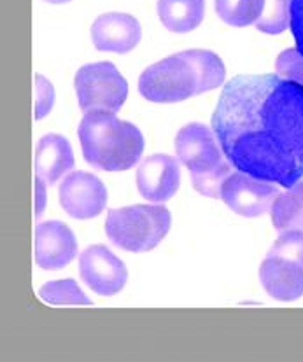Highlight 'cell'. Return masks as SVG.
<instances>
[{"label":"cell","instance_id":"2","mask_svg":"<svg viewBox=\"0 0 303 362\" xmlns=\"http://www.w3.org/2000/svg\"><path fill=\"white\" fill-rule=\"evenodd\" d=\"M227 69L216 53L190 49L147 66L139 77V91L154 103H176L216 90Z\"/></svg>","mask_w":303,"mask_h":362},{"label":"cell","instance_id":"22","mask_svg":"<svg viewBox=\"0 0 303 362\" xmlns=\"http://www.w3.org/2000/svg\"><path fill=\"white\" fill-rule=\"evenodd\" d=\"M290 28L297 42V49L303 54V0H291Z\"/></svg>","mask_w":303,"mask_h":362},{"label":"cell","instance_id":"8","mask_svg":"<svg viewBox=\"0 0 303 362\" xmlns=\"http://www.w3.org/2000/svg\"><path fill=\"white\" fill-rule=\"evenodd\" d=\"M279 187L267 180L244 173L240 170L230 173L221 187V199L242 217H260L272 210Z\"/></svg>","mask_w":303,"mask_h":362},{"label":"cell","instance_id":"6","mask_svg":"<svg viewBox=\"0 0 303 362\" xmlns=\"http://www.w3.org/2000/svg\"><path fill=\"white\" fill-rule=\"evenodd\" d=\"M261 286L277 301L303 296V231L286 230L260 266Z\"/></svg>","mask_w":303,"mask_h":362},{"label":"cell","instance_id":"23","mask_svg":"<svg viewBox=\"0 0 303 362\" xmlns=\"http://www.w3.org/2000/svg\"><path fill=\"white\" fill-rule=\"evenodd\" d=\"M46 186L47 184L44 180L35 177V219L42 216L44 206H46Z\"/></svg>","mask_w":303,"mask_h":362},{"label":"cell","instance_id":"15","mask_svg":"<svg viewBox=\"0 0 303 362\" xmlns=\"http://www.w3.org/2000/svg\"><path fill=\"white\" fill-rule=\"evenodd\" d=\"M158 16L170 32L195 30L205 16V0H158Z\"/></svg>","mask_w":303,"mask_h":362},{"label":"cell","instance_id":"13","mask_svg":"<svg viewBox=\"0 0 303 362\" xmlns=\"http://www.w3.org/2000/svg\"><path fill=\"white\" fill-rule=\"evenodd\" d=\"M142 39V28L134 16L125 13H105L91 25V40L98 51L125 54Z\"/></svg>","mask_w":303,"mask_h":362},{"label":"cell","instance_id":"5","mask_svg":"<svg viewBox=\"0 0 303 362\" xmlns=\"http://www.w3.org/2000/svg\"><path fill=\"white\" fill-rule=\"evenodd\" d=\"M172 223L164 205H134L109 210L105 233L110 242L128 252H149L167 236Z\"/></svg>","mask_w":303,"mask_h":362},{"label":"cell","instance_id":"17","mask_svg":"<svg viewBox=\"0 0 303 362\" xmlns=\"http://www.w3.org/2000/svg\"><path fill=\"white\" fill-rule=\"evenodd\" d=\"M214 7L221 20L231 27L254 25L261 18L265 0H214Z\"/></svg>","mask_w":303,"mask_h":362},{"label":"cell","instance_id":"9","mask_svg":"<svg viewBox=\"0 0 303 362\" xmlns=\"http://www.w3.org/2000/svg\"><path fill=\"white\" fill-rule=\"evenodd\" d=\"M81 280L101 296H114L125 287L128 269L105 245H91L79 256Z\"/></svg>","mask_w":303,"mask_h":362},{"label":"cell","instance_id":"19","mask_svg":"<svg viewBox=\"0 0 303 362\" xmlns=\"http://www.w3.org/2000/svg\"><path fill=\"white\" fill-rule=\"evenodd\" d=\"M291 20V0H265V9L256 28L268 35H279L290 27Z\"/></svg>","mask_w":303,"mask_h":362},{"label":"cell","instance_id":"18","mask_svg":"<svg viewBox=\"0 0 303 362\" xmlns=\"http://www.w3.org/2000/svg\"><path fill=\"white\" fill-rule=\"evenodd\" d=\"M39 298L50 305H91V299L83 293L74 279L44 284L39 289Z\"/></svg>","mask_w":303,"mask_h":362},{"label":"cell","instance_id":"12","mask_svg":"<svg viewBox=\"0 0 303 362\" xmlns=\"http://www.w3.org/2000/svg\"><path fill=\"white\" fill-rule=\"evenodd\" d=\"M181 186V170L176 158L153 154L137 170V189L149 202H168Z\"/></svg>","mask_w":303,"mask_h":362},{"label":"cell","instance_id":"10","mask_svg":"<svg viewBox=\"0 0 303 362\" xmlns=\"http://www.w3.org/2000/svg\"><path fill=\"white\" fill-rule=\"evenodd\" d=\"M60 205L74 219H91L101 216L107 205V189L97 175L72 172L58 189Z\"/></svg>","mask_w":303,"mask_h":362},{"label":"cell","instance_id":"3","mask_svg":"<svg viewBox=\"0 0 303 362\" xmlns=\"http://www.w3.org/2000/svg\"><path fill=\"white\" fill-rule=\"evenodd\" d=\"M77 135L86 163L103 172H125L144 153V136L139 128L107 110L84 112Z\"/></svg>","mask_w":303,"mask_h":362},{"label":"cell","instance_id":"16","mask_svg":"<svg viewBox=\"0 0 303 362\" xmlns=\"http://www.w3.org/2000/svg\"><path fill=\"white\" fill-rule=\"evenodd\" d=\"M270 214L275 230L303 231V179L277 197Z\"/></svg>","mask_w":303,"mask_h":362},{"label":"cell","instance_id":"4","mask_svg":"<svg viewBox=\"0 0 303 362\" xmlns=\"http://www.w3.org/2000/svg\"><path fill=\"white\" fill-rule=\"evenodd\" d=\"M219 140L202 123H190L176 136V154L191 172L193 187L203 197L221 198L223 182L231 173Z\"/></svg>","mask_w":303,"mask_h":362},{"label":"cell","instance_id":"14","mask_svg":"<svg viewBox=\"0 0 303 362\" xmlns=\"http://www.w3.org/2000/svg\"><path fill=\"white\" fill-rule=\"evenodd\" d=\"M76 166L72 147L65 136L50 133L35 147V177L53 186Z\"/></svg>","mask_w":303,"mask_h":362},{"label":"cell","instance_id":"24","mask_svg":"<svg viewBox=\"0 0 303 362\" xmlns=\"http://www.w3.org/2000/svg\"><path fill=\"white\" fill-rule=\"evenodd\" d=\"M46 2H50V4H67V2H70V0H46Z\"/></svg>","mask_w":303,"mask_h":362},{"label":"cell","instance_id":"21","mask_svg":"<svg viewBox=\"0 0 303 362\" xmlns=\"http://www.w3.org/2000/svg\"><path fill=\"white\" fill-rule=\"evenodd\" d=\"M55 103V88L46 77L35 76V119H42L44 116L51 112Z\"/></svg>","mask_w":303,"mask_h":362},{"label":"cell","instance_id":"1","mask_svg":"<svg viewBox=\"0 0 303 362\" xmlns=\"http://www.w3.org/2000/svg\"><path fill=\"white\" fill-rule=\"evenodd\" d=\"M224 156L256 179L291 187L303 177V86L279 74L236 76L212 116Z\"/></svg>","mask_w":303,"mask_h":362},{"label":"cell","instance_id":"11","mask_svg":"<svg viewBox=\"0 0 303 362\" xmlns=\"http://www.w3.org/2000/svg\"><path fill=\"white\" fill-rule=\"evenodd\" d=\"M77 256V240L67 224L47 221L37 224L34 238V257L42 269L65 268Z\"/></svg>","mask_w":303,"mask_h":362},{"label":"cell","instance_id":"20","mask_svg":"<svg viewBox=\"0 0 303 362\" xmlns=\"http://www.w3.org/2000/svg\"><path fill=\"white\" fill-rule=\"evenodd\" d=\"M275 70L280 77L303 86V54L298 49H286L277 57Z\"/></svg>","mask_w":303,"mask_h":362},{"label":"cell","instance_id":"7","mask_svg":"<svg viewBox=\"0 0 303 362\" xmlns=\"http://www.w3.org/2000/svg\"><path fill=\"white\" fill-rule=\"evenodd\" d=\"M74 88L83 112L90 110L118 112L128 95L127 79L110 62L81 66L74 79Z\"/></svg>","mask_w":303,"mask_h":362}]
</instances>
